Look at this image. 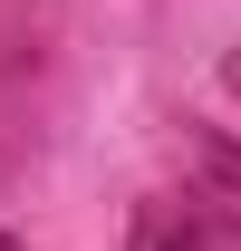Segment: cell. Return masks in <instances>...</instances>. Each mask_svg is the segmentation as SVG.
Wrapping results in <instances>:
<instances>
[{"instance_id":"cell-1","label":"cell","mask_w":241,"mask_h":251,"mask_svg":"<svg viewBox=\"0 0 241 251\" xmlns=\"http://www.w3.org/2000/svg\"><path fill=\"white\" fill-rule=\"evenodd\" d=\"M125 251H232V232H222L203 203H145Z\"/></svg>"},{"instance_id":"cell-2","label":"cell","mask_w":241,"mask_h":251,"mask_svg":"<svg viewBox=\"0 0 241 251\" xmlns=\"http://www.w3.org/2000/svg\"><path fill=\"white\" fill-rule=\"evenodd\" d=\"M0 251H20V242H10V232H0Z\"/></svg>"}]
</instances>
